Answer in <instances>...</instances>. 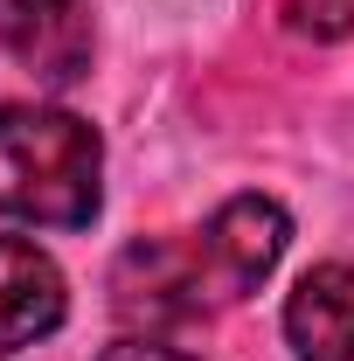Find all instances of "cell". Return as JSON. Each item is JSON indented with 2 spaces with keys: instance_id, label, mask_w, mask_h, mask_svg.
Returning <instances> with one entry per match:
<instances>
[{
  "instance_id": "cell-1",
  "label": "cell",
  "mask_w": 354,
  "mask_h": 361,
  "mask_svg": "<svg viewBox=\"0 0 354 361\" xmlns=\"http://www.w3.org/2000/svg\"><path fill=\"white\" fill-rule=\"evenodd\" d=\"M104 209V139L63 104H0V216L90 229Z\"/></svg>"
},
{
  "instance_id": "cell-2",
  "label": "cell",
  "mask_w": 354,
  "mask_h": 361,
  "mask_svg": "<svg viewBox=\"0 0 354 361\" xmlns=\"http://www.w3.org/2000/svg\"><path fill=\"white\" fill-rule=\"evenodd\" d=\"M209 271L195 243H167V236H146L133 250H118L111 264V313L126 319L133 334H174L188 319L209 313Z\"/></svg>"
},
{
  "instance_id": "cell-3",
  "label": "cell",
  "mask_w": 354,
  "mask_h": 361,
  "mask_svg": "<svg viewBox=\"0 0 354 361\" xmlns=\"http://www.w3.org/2000/svg\"><path fill=\"white\" fill-rule=\"evenodd\" d=\"M285 243H292V216L271 195H229L209 216L195 250H202V271H209V292L216 299H243L278 271Z\"/></svg>"
},
{
  "instance_id": "cell-4",
  "label": "cell",
  "mask_w": 354,
  "mask_h": 361,
  "mask_svg": "<svg viewBox=\"0 0 354 361\" xmlns=\"http://www.w3.org/2000/svg\"><path fill=\"white\" fill-rule=\"evenodd\" d=\"M0 49L42 90H70L90 77L97 21L84 0H0Z\"/></svg>"
},
{
  "instance_id": "cell-5",
  "label": "cell",
  "mask_w": 354,
  "mask_h": 361,
  "mask_svg": "<svg viewBox=\"0 0 354 361\" xmlns=\"http://www.w3.org/2000/svg\"><path fill=\"white\" fill-rule=\"evenodd\" d=\"M70 319V292L49 250H35L28 236H0V361L49 341Z\"/></svg>"
},
{
  "instance_id": "cell-6",
  "label": "cell",
  "mask_w": 354,
  "mask_h": 361,
  "mask_svg": "<svg viewBox=\"0 0 354 361\" xmlns=\"http://www.w3.org/2000/svg\"><path fill=\"white\" fill-rule=\"evenodd\" d=\"M285 341H292V361H354V264L348 257H326L292 285Z\"/></svg>"
},
{
  "instance_id": "cell-7",
  "label": "cell",
  "mask_w": 354,
  "mask_h": 361,
  "mask_svg": "<svg viewBox=\"0 0 354 361\" xmlns=\"http://www.w3.org/2000/svg\"><path fill=\"white\" fill-rule=\"evenodd\" d=\"M97 361H202V355H188L174 341H160V334H126V341H111Z\"/></svg>"
}]
</instances>
